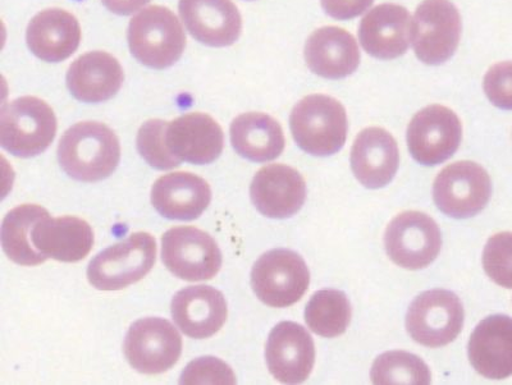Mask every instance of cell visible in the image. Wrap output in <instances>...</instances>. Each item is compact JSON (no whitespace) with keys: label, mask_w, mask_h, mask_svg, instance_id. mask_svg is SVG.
<instances>
[{"label":"cell","mask_w":512,"mask_h":385,"mask_svg":"<svg viewBox=\"0 0 512 385\" xmlns=\"http://www.w3.org/2000/svg\"><path fill=\"white\" fill-rule=\"evenodd\" d=\"M57 134V118L44 100L24 96L4 104L0 113V144L18 158L44 153Z\"/></svg>","instance_id":"3957f363"},{"label":"cell","mask_w":512,"mask_h":385,"mask_svg":"<svg viewBox=\"0 0 512 385\" xmlns=\"http://www.w3.org/2000/svg\"><path fill=\"white\" fill-rule=\"evenodd\" d=\"M49 217L48 210L39 205L17 206L6 215L2 224L3 251L9 259L22 267H35L47 261L32 242V233L41 219Z\"/></svg>","instance_id":"83f0119b"},{"label":"cell","mask_w":512,"mask_h":385,"mask_svg":"<svg viewBox=\"0 0 512 385\" xmlns=\"http://www.w3.org/2000/svg\"><path fill=\"white\" fill-rule=\"evenodd\" d=\"M464 306L454 292L422 293L410 305L406 329L419 345L438 348L454 342L464 325Z\"/></svg>","instance_id":"ba28073f"},{"label":"cell","mask_w":512,"mask_h":385,"mask_svg":"<svg viewBox=\"0 0 512 385\" xmlns=\"http://www.w3.org/2000/svg\"><path fill=\"white\" fill-rule=\"evenodd\" d=\"M125 356L139 373H166L182 354V338L171 323L162 318L137 320L128 329Z\"/></svg>","instance_id":"7c38bea8"},{"label":"cell","mask_w":512,"mask_h":385,"mask_svg":"<svg viewBox=\"0 0 512 385\" xmlns=\"http://www.w3.org/2000/svg\"><path fill=\"white\" fill-rule=\"evenodd\" d=\"M290 127L301 150L314 157H329L344 148L349 123L338 100L314 94L305 96L292 109Z\"/></svg>","instance_id":"7a4b0ae2"},{"label":"cell","mask_w":512,"mask_h":385,"mask_svg":"<svg viewBox=\"0 0 512 385\" xmlns=\"http://www.w3.org/2000/svg\"><path fill=\"white\" fill-rule=\"evenodd\" d=\"M469 360L482 377L502 380L512 375V319L493 315L482 320L470 337Z\"/></svg>","instance_id":"44dd1931"},{"label":"cell","mask_w":512,"mask_h":385,"mask_svg":"<svg viewBox=\"0 0 512 385\" xmlns=\"http://www.w3.org/2000/svg\"><path fill=\"white\" fill-rule=\"evenodd\" d=\"M162 259L169 272L187 282L209 281L222 267L216 240L195 227H175L164 233Z\"/></svg>","instance_id":"9c48e42d"},{"label":"cell","mask_w":512,"mask_h":385,"mask_svg":"<svg viewBox=\"0 0 512 385\" xmlns=\"http://www.w3.org/2000/svg\"><path fill=\"white\" fill-rule=\"evenodd\" d=\"M372 383L377 385L431 384L432 375L420 357L405 351H391L379 356L372 366Z\"/></svg>","instance_id":"f546056e"},{"label":"cell","mask_w":512,"mask_h":385,"mask_svg":"<svg viewBox=\"0 0 512 385\" xmlns=\"http://www.w3.org/2000/svg\"><path fill=\"white\" fill-rule=\"evenodd\" d=\"M483 267L498 286L512 288V232L489 238L483 251Z\"/></svg>","instance_id":"1f68e13d"},{"label":"cell","mask_w":512,"mask_h":385,"mask_svg":"<svg viewBox=\"0 0 512 385\" xmlns=\"http://www.w3.org/2000/svg\"><path fill=\"white\" fill-rule=\"evenodd\" d=\"M155 259V238L146 232L132 233L90 261L88 279L96 290L120 291L141 281L153 269Z\"/></svg>","instance_id":"5b68a950"},{"label":"cell","mask_w":512,"mask_h":385,"mask_svg":"<svg viewBox=\"0 0 512 385\" xmlns=\"http://www.w3.org/2000/svg\"><path fill=\"white\" fill-rule=\"evenodd\" d=\"M125 75L120 62L105 52L81 55L67 72V86L77 100L103 103L120 91Z\"/></svg>","instance_id":"cb8c5ba5"},{"label":"cell","mask_w":512,"mask_h":385,"mask_svg":"<svg viewBox=\"0 0 512 385\" xmlns=\"http://www.w3.org/2000/svg\"><path fill=\"white\" fill-rule=\"evenodd\" d=\"M105 8L120 16L132 15L150 2V0H102Z\"/></svg>","instance_id":"d590c367"},{"label":"cell","mask_w":512,"mask_h":385,"mask_svg":"<svg viewBox=\"0 0 512 385\" xmlns=\"http://www.w3.org/2000/svg\"><path fill=\"white\" fill-rule=\"evenodd\" d=\"M351 304L344 292L323 290L314 293L305 309V322L324 338L341 336L351 322Z\"/></svg>","instance_id":"f1b7e54d"},{"label":"cell","mask_w":512,"mask_h":385,"mask_svg":"<svg viewBox=\"0 0 512 385\" xmlns=\"http://www.w3.org/2000/svg\"><path fill=\"white\" fill-rule=\"evenodd\" d=\"M463 127L456 113L443 105H429L411 119L408 128V146L416 162L428 165L442 164L459 149Z\"/></svg>","instance_id":"4fadbf2b"},{"label":"cell","mask_w":512,"mask_h":385,"mask_svg":"<svg viewBox=\"0 0 512 385\" xmlns=\"http://www.w3.org/2000/svg\"><path fill=\"white\" fill-rule=\"evenodd\" d=\"M230 132L233 149L251 162H271L285 150L280 123L264 113L241 114L233 119Z\"/></svg>","instance_id":"4316f807"},{"label":"cell","mask_w":512,"mask_h":385,"mask_svg":"<svg viewBox=\"0 0 512 385\" xmlns=\"http://www.w3.org/2000/svg\"><path fill=\"white\" fill-rule=\"evenodd\" d=\"M361 47L374 58L391 61L408 52L411 18L399 4H381L368 13L359 25Z\"/></svg>","instance_id":"ac0fdd59"},{"label":"cell","mask_w":512,"mask_h":385,"mask_svg":"<svg viewBox=\"0 0 512 385\" xmlns=\"http://www.w3.org/2000/svg\"><path fill=\"white\" fill-rule=\"evenodd\" d=\"M181 384H236L230 366L214 357H201L190 362L181 375Z\"/></svg>","instance_id":"d6a6232c"},{"label":"cell","mask_w":512,"mask_h":385,"mask_svg":"<svg viewBox=\"0 0 512 385\" xmlns=\"http://www.w3.org/2000/svg\"><path fill=\"white\" fill-rule=\"evenodd\" d=\"M180 15L192 38L208 47H230L240 38L242 20L231 0H180Z\"/></svg>","instance_id":"e0dca14e"},{"label":"cell","mask_w":512,"mask_h":385,"mask_svg":"<svg viewBox=\"0 0 512 385\" xmlns=\"http://www.w3.org/2000/svg\"><path fill=\"white\" fill-rule=\"evenodd\" d=\"M310 71L328 80H340L358 70L360 52L354 36L335 26L314 31L305 44Z\"/></svg>","instance_id":"603a6c76"},{"label":"cell","mask_w":512,"mask_h":385,"mask_svg":"<svg viewBox=\"0 0 512 385\" xmlns=\"http://www.w3.org/2000/svg\"><path fill=\"white\" fill-rule=\"evenodd\" d=\"M250 196L264 217L286 219L303 208L306 183L296 169L285 164H269L255 174Z\"/></svg>","instance_id":"9a60e30c"},{"label":"cell","mask_w":512,"mask_h":385,"mask_svg":"<svg viewBox=\"0 0 512 385\" xmlns=\"http://www.w3.org/2000/svg\"><path fill=\"white\" fill-rule=\"evenodd\" d=\"M26 39L36 57L58 63L70 58L79 48L81 27L71 13L58 8L47 9L32 18Z\"/></svg>","instance_id":"d4e9b609"},{"label":"cell","mask_w":512,"mask_h":385,"mask_svg":"<svg viewBox=\"0 0 512 385\" xmlns=\"http://www.w3.org/2000/svg\"><path fill=\"white\" fill-rule=\"evenodd\" d=\"M461 16L450 0H424L411 22V43L416 57L440 66L455 54L461 38Z\"/></svg>","instance_id":"52a82bcc"},{"label":"cell","mask_w":512,"mask_h":385,"mask_svg":"<svg viewBox=\"0 0 512 385\" xmlns=\"http://www.w3.org/2000/svg\"><path fill=\"white\" fill-rule=\"evenodd\" d=\"M374 0H320L328 16L336 20H351L367 11Z\"/></svg>","instance_id":"e575fe53"},{"label":"cell","mask_w":512,"mask_h":385,"mask_svg":"<svg viewBox=\"0 0 512 385\" xmlns=\"http://www.w3.org/2000/svg\"><path fill=\"white\" fill-rule=\"evenodd\" d=\"M36 250L45 258L77 263L90 254L94 245L93 229L76 217L41 219L32 233Z\"/></svg>","instance_id":"484cf974"},{"label":"cell","mask_w":512,"mask_h":385,"mask_svg":"<svg viewBox=\"0 0 512 385\" xmlns=\"http://www.w3.org/2000/svg\"><path fill=\"white\" fill-rule=\"evenodd\" d=\"M491 195V177L474 162L448 165L433 185V199L438 209L456 219L472 218L482 212Z\"/></svg>","instance_id":"30bf717a"},{"label":"cell","mask_w":512,"mask_h":385,"mask_svg":"<svg viewBox=\"0 0 512 385\" xmlns=\"http://www.w3.org/2000/svg\"><path fill=\"white\" fill-rule=\"evenodd\" d=\"M128 45L132 55L144 66L164 70L184 54V29L166 7L153 6L132 18L128 26Z\"/></svg>","instance_id":"277c9868"},{"label":"cell","mask_w":512,"mask_h":385,"mask_svg":"<svg viewBox=\"0 0 512 385\" xmlns=\"http://www.w3.org/2000/svg\"><path fill=\"white\" fill-rule=\"evenodd\" d=\"M310 273L295 251L276 249L265 252L251 270V287L263 304L288 307L308 291Z\"/></svg>","instance_id":"8992f818"},{"label":"cell","mask_w":512,"mask_h":385,"mask_svg":"<svg viewBox=\"0 0 512 385\" xmlns=\"http://www.w3.org/2000/svg\"><path fill=\"white\" fill-rule=\"evenodd\" d=\"M171 310L181 332L195 339L214 336L222 329L228 315L223 293L209 286H191L177 292Z\"/></svg>","instance_id":"d6986e66"},{"label":"cell","mask_w":512,"mask_h":385,"mask_svg":"<svg viewBox=\"0 0 512 385\" xmlns=\"http://www.w3.org/2000/svg\"><path fill=\"white\" fill-rule=\"evenodd\" d=\"M212 200L209 183L194 173L175 172L158 178L152 189V204L162 217L195 220Z\"/></svg>","instance_id":"7402d4cb"},{"label":"cell","mask_w":512,"mask_h":385,"mask_svg":"<svg viewBox=\"0 0 512 385\" xmlns=\"http://www.w3.org/2000/svg\"><path fill=\"white\" fill-rule=\"evenodd\" d=\"M400 151L390 132L379 127L365 128L351 150V168L361 185L381 189L395 177Z\"/></svg>","instance_id":"ffe728a7"},{"label":"cell","mask_w":512,"mask_h":385,"mask_svg":"<svg viewBox=\"0 0 512 385\" xmlns=\"http://www.w3.org/2000/svg\"><path fill=\"white\" fill-rule=\"evenodd\" d=\"M483 89L495 107L512 110V62L497 63L489 68Z\"/></svg>","instance_id":"836d02e7"},{"label":"cell","mask_w":512,"mask_h":385,"mask_svg":"<svg viewBox=\"0 0 512 385\" xmlns=\"http://www.w3.org/2000/svg\"><path fill=\"white\" fill-rule=\"evenodd\" d=\"M265 359L274 379L300 384L312 373L315 346L308 330L294 322H282L269 334Z\"/></svg>","instance_id":"5bb4252c"},{"label":"cell","mask_w":512,"mask_h":385,"mask_svg":"<svg viewBox=\"0 0 512 385\" xmlns=\"http://www.w3.org/2000/svg\"><path fill=\"white\" fill-rule=\"evenodd\" d=\"M166 144L180 162L210 164L221 157L224 135L208 114L189 113L167 123Z\"/></svg>","instance_id":"2e32d148"},{"label":"cell","mask_w":512,"mask_h":385,"mask_svg":"<svg viewBox=\"0 0 512 385\" xmlns=\"http://www.w3.org/2000/svg\"><path fill=\"white\" fill-rule=\"evenodd\" d=\"M387 255L396 265L409 270L427 268L440 254V227L427 214L405 212L397 215L384 235Z\"/></svg>","instance_id":"8fae6325"},{"label":"cell","mask_w":512,"mask_h":385,"mask_svg":"<svg viewBox=\"0 0 512 385\" xmlns=\"http://www.w3.org/2000/svg\"><path fill=\"white\" fill-rule=\"evenodd\" d=\"M167 123L162 119H150L140 127L137 134V150L141 157L159 171H168L181 164L180 160L173 157L166 144Z\"/></svg>","instance_id":"4dcf8cb0"},{"label":"cell","mask_w":512,"mask_h":385,"mask_svg":"<svg viewBox=\"0 0 512 385\" xmlns=\"http://www.w3.org/2000/svg\"><path fill=\"white\" fill-rule=\"evenodd\" d=\"M120 159V140L103 123H77L59 141V164L76 181H103L116 171Z\"/></svg>","instance_id":"6da1fadb"}]
</instances>
